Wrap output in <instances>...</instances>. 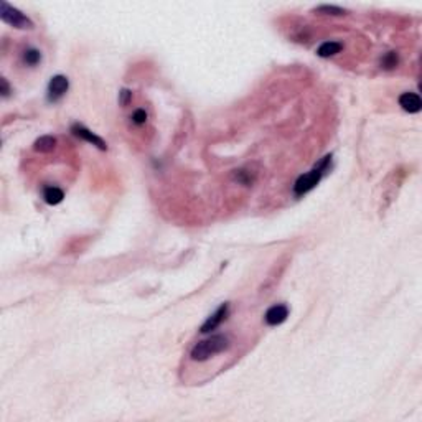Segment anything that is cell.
<instances>
[{
    "label": "cell",
    "instance_id": "cell-1",
    "mask_svg": "<svg viewBox=\"0 0 422 422\" xmlns=\"http://www.w3.org/2000/svg\"><path fill=\"white\" fill-rule=\"evenodd\" d=\"M229 348V340L224 335H213L203 341H198L191 348V359L193 361H206L208 358L215 356L218 353H223L224 350Z\"/></svg>",
    "mask_w": 422,
    "mask_h": 422
},
{
    "label": "cell",
    "instance_id": "cell-2",
    "mask_svg": "<svg viewBox=\"0 0 422 422\" xmlns=\"http://www.w3.org/2000/svg\"><path fill=\"white\" fill-rule=\"evenodd\" d=\"M330 162H332V155H327V157H323L322 160H320L317 165L309 171V174L300 175L299 178H297V182L294 185V193L297 195V197H302V195H305L310 190L315 188V186L320 183V180H322L325 170L328 168V165H330Z\"/></svg>",
    "mask_w": 422,
    "mask_h": 422
},
{
    "label": "cell",
    "instance_id": "cell-3",
    "mask_svg": "<svg viewBox=\"0 0 422 422\" xmlns=\"http://www.w3.org/2000/svg\"><path fill=\"white\" fill-rule=\"evenodd\" d=\"M0 17L5 23L15 27V28H33V22L30 20L27 15H23L20 10H17L15 7L9 5L7 2H2V13Z\"/></svg>",
    "mask_w": 422,
    "mask_h": 422
},
{
    "label": "cell",
    "instance_id": "cell-4",
    "mask_svg": "<svg viewBox=\"0 0 422 422\" xmlns=\"http://www.w3.org/2000/svg\"><path fill=\"white\" fill-rule=\"evenodd\" d=\"M228 312H229V305H228V303H223L221 307H218L215 314L209 315L206 318V322L201 325L200 332L201 333H209V332L216 330V328L224 322V318L228 317Z\"/></svg>",
    "mask_w": 422,
    "mask_h": 422
},
{
    "label": "cell",
    "instance_id": "cell-5",
    "mask_svg": "<svg viewBox=\"0 0 422 422\" xmlns=\"http://www.w3.org/2000/svg\"><path fill=\"white\" fill-rule=\"evenodd\" d=\"M289 317V307L284 303H277V305H272L267 312H265L264 320L265 323L271 327H277L280 323H284Z\"/></svg>",
    "mask_w": 422,
    "mask_h": 422
},
{
    "label": "cell",
    "instance_id": "cell-6",
    "mask_svg": "<svg viewBox=\"0 0 422 422\" xmlns=\"http://www.w3.org/2000/svg\"><path fill=\"white\" fill-rule=\"evenodd\" d=\"M68 88H69V81H68L66 76H63V74L53 76L50 84H48V98H50V101H58L68 91Z\"/></svg>",
    "mask_w": 422,
    "mask_h": 422
},
{
    "label": "cell",
    "instance_id": "cell-7",
    "mask_svg": "<svg viewBox=\"0 0 422 422\" xmlns=\"http://www.w3.org/2000/svg\"><path fill=\"white\" fill-rule=\"evenodd\" d=\"M71 130H73V134L76 136V137H80V139H83V140H86V142H89V144H92V145H96L99 150H107V145H106V142L103 139H101L99 136H96L94 132H91L89 129H86L84 126H80V124H74V126L71 127Z\"/></svg>",
    "mask_w": 422,
    "mask_h": 422
},
{
    "label": "cell",
    "instance_id": "cell-8",
    "mask_svg": "<svg viewBox=\"0 0 422 422\" xmlns=\"http://www.w3.org/2000/svg\"><path fill=\"white\" fill-rule=\"evenodd\" d=\"M399 106L409 114H417L422 109V101L416 92H404L399 96Z\"/></svg>",
    "mask_w": 422,
    "mask_h": 422
},
{
    "label": "cell",
    "instance_id": "cell-9",
    "mask_svg": "<svg viewBox=\"0 0 422 422\" xmlns=\"http://www.w3.org/2000/svg\"><path fill=\"white\" fill-rule=\"evenodd\" d=\"M54 147H56V139L51 136H42L40 139H36L33 144V148L40 154H50L54 150Z\"/></svg>",
    "mask_w": 422,
    "mask_h": 422
},
{
    "label": "cell",
    "instance_id": "cell-10",
    "mask_svg": "<svg viewBox=\"0 0 422 422\" xmlns=\"http://www.w3.org/2000/svg\"><path fill=\"white\" fill-rule=\"evenodd\" d=\"M343 50V45L340 42H325L318 46L317 54L320 58H330L333 54H337Z\"/></svg>",
    "mask_w": 422,
    "mask_h": 422
},
{
    "label": "cell",
    "instance_id": "cell-11",
    "mask_svg": "<svg viewBox=\"0 0 422 422\" xmlns=\"http://www.w3.org/2000/svg\"><path fill=\"white\" fill-rule=\"evenodd\" d=\"M65 198V193L58 186H46L43 190V200L48 203V205H58Z\"/></svg>",
    "mask_w": 422,
    "mask_h": 422
},
{
    "label": "cell",
    "instance_id": "cell-12",
    "mask_svg": "<svg viewBox=\"0 0 422 422\" xmlns=\"http://www.w3.org/2000/svg\"><path fill=\"white\" fill-rule=\"evenodd\" d=\"M23 60H25V63L30 65V66H35L40 63V60H42V53L35 50V48H30L25 51V54H23Z\"/></svg>",
    "mask_w": 422,
    "mask_h": 422
},
{
    "label": "cell",
    "instance_id": "cell-13",
    "mask_svg": "<svg viewBox=\"0 0 422 422\" xmlns=\"http://www.w3.org/2000/svg\"><path fill=\"white\" fill-rule=\"evenodd\" d=\"M315 12L325 13V15H345L347 13L345 9H340V7H335V5H320L315 9Z\"/></svg>",
    "mask_w": 422,
    "mask_h": 422
},
{
    "label": "cell",
    "instance_id": "cell-14",
    "mask_svg": "<svg viewBox=\"0 0 422 422\" xmlns=\"http://www.w3.org/2000/svg\"><path fill=\"white\" fill-rule=\"evenodd\" d=\"M381 65H382V68H386V69H393V68L397 65V54H396L394 51L388 53L386 56L382 58Z\"/></svg>",
    "mask_w": 422,
    "mask_h": 422
},
{
    "label": "cell",
    "instance_id": "cell-15",
    "mask_svg": "<svg viewBox=\"0 0 422 422\" xmlns=\"http://www.w3.org/2000/svg\"><path fill=\"white\" fill-rule=\"evenodd\" d=\"M132 121H134L137 126H142V124H145V121H147V112L144 109H137V111L132 114Z\"/></svg>",
    "mask_w": 422,
    "mask_h": 422
},
{
    "label": "cell",
    "instance_id": "cell-16",
    "mask_svg": "<svg viewBox=\"0 0 422 422\" xmlns=\"http://www.w3.org/2000/svg\"><path fill=\"white\" fill-rule=\"evenodd\" d=\"M130 96H132V92H130L129 89H122V91H121V104H122V106H127Z\"/></svg>",
    "mask_w": 422,
    "mask_h": 422
},
{
    "label": "cell",
    "instance_id": "cell-17",
    "mask_svg": "<svg viewBox=\"0 0 422 422\" xmlns=\"http://www.w3.org/2000/svg\"><path fill=\"white\" fill-rule=\"evenodd\" d=\"M0 84H2V96L7 98L9 96V92H10V86H9V83H7V80H2L0 81Z\"/></svg>",
    "mask_w": 422,
    "mask_h": 422
}]
</instances>
